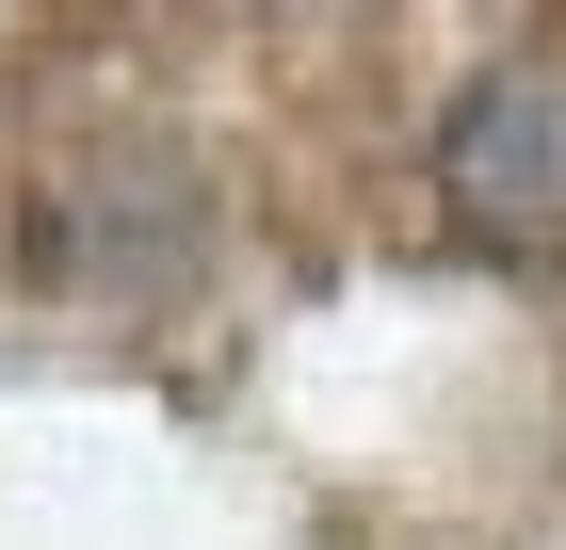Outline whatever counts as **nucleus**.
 Returning a JSON list of instances; mask_svg holds the SVG:
<instances>
[{"label": "nucleus", "mask_w": 566, "mask_h": 550, "mask_svg": "<svg viewBox=\"0 0 566 550\" xmlns=\"http://www.w3.org/2000/svg\"><path fill=\"white\" fill-rule=\"evenodd\" d=\"M437 195L502 259H566V49H502L437 114Z\"/></svg>", "instance_id": "f257e3e1"}]
</instances>
